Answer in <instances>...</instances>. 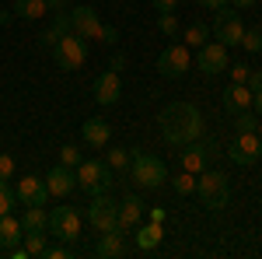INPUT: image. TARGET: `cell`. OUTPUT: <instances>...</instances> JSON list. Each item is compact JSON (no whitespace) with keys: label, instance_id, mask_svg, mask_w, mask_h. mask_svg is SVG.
<instances>
[{"label":"cell","instance_id":"b9f144b4","mask_svg":"<svg viewBox=\"0 0 262 259\" xmlns=\"http://www.w3.org/2000/svg\"><path fill=\"white\" fill-rule=\"evenodd\" d=\"M150 221H154V224H164V221H168V214H164L161 207H154V210H150Z\"/></svg>","mask_w":262,"mask_h":259},{"label":"cell","instance_id":"cb8c5ba5","mask_svg":"<svg viewBox=\"0 0 262 259\" xmlns=\"http://www.w3.org/2000/svg\"><path fill=\"white\" fill-rule=\"evenodd\" d=\"M46 11H49L46 0H14V18L21 21H39Z\"/></svg>","mask_w":262,"mask_h":259},{"label":"cell","instance_id":"52a82bcc","mask_svg":"<svg viewBox=\"0 0 262 259\" xmlns=\"http://www.w3.org/2000/svg\"><path fill=\"white\" fill-rule=\"evenodd\" d=\"M213 39L217 42H224L227 49L231 46H242V35H245V21H242V11H231L227 4H224L221 11L213 14Z\"/></svg>","mask_w":262,"mask_h":259},{"label":"cell","instance_id":"277c9868","mask_svg":"<svg viewBox=\"0 0 262 259\" xmlns=\"http://www.w3.org/2000/svg\"><path fill=\"white\" fill-rule=\"evenodd\" d=\"M46 231L53 235V238L60 242H77L84 235V217L77 207H56L53 214H49V224H46Z\"/></svg>","mask_w":262,"mask_h":259},{"label":"cell","instance_id":"1f68e13d","mask_svg":"<svg viewBox=\"0 0 262 259\" xmlns=\"http://www.w3.org/2000/svg\"><path fill=\"white\" fill-rule=\"evenodd\" d=\"M14 207H18V193L11 189V182H7V179H0V217L11 214Z\"/></svg>","mask_w":262,"mask_h":259},{"label":"cell","instance_id":"8fae6325","mask_svg":"<svg viewBox=\"0 0 262 259\" xmlns=\"http://www.w3.org/2000/svg\"><path fill=\"white\" fill-rule=\"evenodd\" d=\"M196 67H200L206 77H213V74H224L231 60H227V46L224 42H206L200 46V53H196Z\"/></svg>","mask_w":262,"mask_h":259},{"label":"cell","instance_id":"ffe728a7","mask_svg":"<svg viewBox=\"0 0 262 259\" xmlns=\"http://www.w3.org/2000/svg\"><path fill=\"white\" fill-rule=\"evenodd\" d=\"M242 109H252V88L248 84H227V91H224V112L227 116H234V112H242Z\"/></svg>","mask_w":262,"mask_h":259},{"label":"cell","instance_id":"ba28073f","mask_svg":"<svg viewBox=\"0 0 262 259\" xmlns=\"http://www.w3.org/2000/svg\"><path fill=\"white\" fill-rule=\"evenodd\" d=\"M88 224L95 228V231H116V224H119V203L108 196V193H98V196L91 200V207H88Z\"/></svg>","mask_w":262,"mask_h":259},{"label":"cell","instance_id":"c3c4849f","mask_svg":"<svg viewBox=\"0 0 262 259\" xmlns=\"http://www.w3.org/2000/svg\"><path fill=\"white\" fill-rule=\"evenodd\" d=\"M259 161H262V151H259Z\"/></svg>","mask_w":262,"mask_h":259},{"label":"cell","instance_id":"f546056e","mask_svg":"<svg viewBox=\"0 0 262 259\" xmlns=\"http://www.w3.org/2000/svg\"><path fill=\"white\" fill-rule=\"evenodd\" d=\"M168 182H171V189H175L179 196H189V193H196V175H192V172H185V168H182L179 175H168Z\"/></svg>","mask_w":262,"mask_h":259},{"label":"cell","instance_id":"4dcf8cb0","mask_svg":"<svg viewBox=\"0 0 262 259\" xmlns=\"http://www.w3.org/2000/svg\"><path fill=\"white\" fill-rule=\"evenodd\" d=\"M158 28H161V35H168V39H179V18L171 14V11H158Z\"/></svg>","mask_w":262,"mask_h":259},{"label":"cell","instance_id":"836d02e7","mask_svg":"<svg viewBox=\"0 0 262 259\" xmlns=\"http://www.w3.org/2000/svg\"><path fill=\"white\" fill-rule=\"evenodd\" d=\"M242 46L248 49V53H262V28H245Z\"/></svg>","mask_w":262,"mask_h":259},{"label":"cell","instance_id":"2e32d148","mask_svg":"<svg viewBox=\"0 0 262 259\" xmlns=\"http://www.w3.org/2000/svg\"><path fill=\"white\" fill-rule=\"evenodd\" d=\"M119 95H122L119 70H105V74H98V81H95V102H98V105H116Z\"/></svg>","mask_w":262,"mask_h":259},{"label":"cell","instance_id":"30bf717a","mask_svg":"<svg viewBox=\"0 0 262 259\" xmlns=\"http://www.w3.org/2000/svg\"><path fill=\"white\" fill-rule=\"evenodd\" d=\"M221 154V147H217V140H203V144H185V151H182V168L185 172H192V175H200L210 168V161Z\"/></svg>","mask_w":262,"mask_h":259},{"label":"cell","instance_id":"7bdbcfd3","mask_svg":"<svg viewBox=\"0 0 262 259\" xmlns=\"http://www.w3.org/2000/svg\"><path fill=\"white\" fill-rule=\"evenodd\" d=\"M252 109L259 112V119H262V91H252Z\"/></svg>","mask_w":262,"mask_h":259},{"label":"cell","instance_id":"44dd1931","mask_svg":"<svg viewBox=\"0 0 262 259\" xmlns=\"http://www.w3.org/2000/svg\"><path fill=\"white\" fill-rule=\"evenodd\" d=\"M140 221H143V203H140V196H126L119 203V224H116V231H133Z\"/></svg>","mask_w":262,"mask_h":259},{"label":"cell","instance_id":"ab89813d","mask_svg":"<svg viewBox=\"0 0 262 259\" xmlns=\"http://www.w3.org/2000/svg\"><path fill=\"white\" fill-rule=\"evenodd\" d=\"M150 4H154V11H175L179 0H150Z\"/></svg>","mask_w":262,"mask_h":259},{"label":"cell","instance_id":"f6af8a7d","mask_svg":"<svg viewBox=\"0 0 262 259\" xmlns=\"http://www.w3.org/2000/svg\"><path fill=\"white\" fill-rule=\"evenodd\" d=\"M252 4H255V0H234V7H238V11H248Z\"/></svg>","mask_w":262,"mask_h":259},{"label":"cell","instance_id":"60d3db41","mask_svg":"<svg viewBox=\"0 0 262 259\" xmlns=\"http://www.w3.org/2000/svg\"><path fill=\"white\" fill-rule=\"evenodd\" d=\"M196 4H203L206 11H221V7L227 4V0H196Z\"/></svg>","mask_w":262,"mask_h":259},{"label":"cell","instance_id":"9c48e42d","mask_svg":"<svg viewBox=\"0 0 262 259\" xmlns=\"http://www.w3.org/2000/svg\"><path fill=\"white\" fill-rule=\"evenodd\" d=\"M192 67V53H189V46L185 42H171L168 49H161V56H158V74L161 77H182L185 70Z\"/></svg>","mask_w":262,"mask_h":259},{"label":"cell","instance_id":"9a60e30c","mask_svg":"<svg viewBox=\"0 0 262 259\" xmlns=\"http://www.w3.org/2000/svg\"><path fill=\"white\" fill-rule=\"evenodd\" d=\"M46 189H49V196H67V193H74V189H77V175H74V168H67V165H53V168L46 172Z\"/></svg>","mask_w":262,"mask_h":259},{"label":"cell","instance_id":"484cf974","mask_svg":"<svg viewBox=\"0 0 262 259\" xmlns=\"http://www.w3.org/2000/svg\"><path fill=\"white\" fill-rule=\"evenodd\" d=\"M21 224H25V231H46V224H49V214H46V207H25V214H21Z\"/></svg>","mask_w":262,"mask_h":259},{"label":"cell","instance_id":"ac0fdd59","mask_svg":"<svg viewBox=\"0 0 262 259\" xmlns=\"http://www.w3.org/2000/svg\"><path fill=\"white\" fill-rule=\"evenodd\" d=\"M21 242H25V224L14 214H4L0 217V249L11 252V249H18Z\"/></svg>","mask_w":262,"mask_h":259},{"label":"cell","instance_id":"d590c367","mask_svg":"<svg viewBox=\"0 0 262 259\" xmlns=\"http://www.w3.org/2000/svg\"><path fill=\"white\" fill-rule=\"evenodd\" d=\"M42 259H74V249H67V245H46Z\"/></svg>","mask_w":262,"mask_h":259},{"label":"cell","instance_id":"7dc6e473","mask_svg":"<svg viewBox=\"0 0 262 259\" xmlns=\"http://www.w3.org/2000/svg\"><path fill=\"white\" fill-rule=\"evenodd\" d=\"M255 133H259V137H262V119H259V130H255Z\"/></svg>","mask_w":262,"mask_h":259},{"label":"cell","instance_id":"8992f818","mask_svg":"<svg viewBox=\"0 0 262 259\" xmlns=\"http://www.w3.org/2000/svg\"><path fill=\"white\" fill-rule=\"evenodd\" d=\"M74 175H77V186H81L84 193H91V196L112 189V168L105 161H81L74 168Z\"/></svg>","mask_w":262,"mask_h":259},{"label":"cell","instance_id":"4fadbf2b","mask_svg":"<svg viewBox=\"0 0 262 259\" xmlns=\"http://www.w3.org/2000/svg\"><path fill=\"white\" fill-rule=\"evenodd\" d=\"M14 193H18V203H25V207H46L49 203L46 175H25V179H18Z\"/></svg>","mask_w":262,"mask_h":259},{"label":"cell","instance_id":"7402d4cb","mask_svg":"<svg viewBox=\"0 0 262 259\" xmlns=\"http://www.w3.org/2000/svg\"><path fill=\"white\" fill-rule=\"evenodd\" d=\"M95 256H101V259L126 256V231H105L101 242H98V249H95Z\"/></svg>","mask_w":262,"mask_h":259},{"label":"cell","instance_id":"ee69618b","mask_svg":"<svg viewBox=\"0 0 262 259\" xmlns=\"http://www.w3.org/2000/svg\"><path fill=\"white\" fill-rule=\"evenodd\" d=\"M46 4H49V11H56V14L67 11V0H46Z\"/></svg>","mask_w":262,"mask_h":259},{"label":"cell","instance_id":"3957f363","mask_svg":"<svg viewBox=\"0 0 262 259\" xmlns=\"http://www.w3.org/2000/svg\"><path fill=\"white\" fill-rule=\"evenodd\" d=\"M129 179L143 186V189H158L164 186L168 179V168H164V161L158 154H140V151H133V161H129V172H126Z\"/></svg>","mask_w":262,"mask_h":259},{"label":"cell","instance_id":"603a6c76","mask_svg":"<svg viewBox=\"0 0 262 259\" xmlns=\"http://www.w3.org/2000/svg\"><path fill=\"white\" fill-rule=\"evenodd\" d=\"M67 32H74V28H70V14H67V11H60V14H56V21H53V25H49V28L39 35V46H42V49H53V46H56Z\"/></svg>","mask_w":262,"mask_h":259},{"label":"cell","instance_id":"5b68a950","mask_svg":"<svg viewBox=\"0 0 262 259\" xmlns=\"http://www.w3.org/2000/svg\"><path fill=\"white\" fill-rule=\"evenodd\" d=\"M53 60H56V67L60 70H81L84 60H88V42L77 35V32H67L56 46H53Z\"/></svg>","mask_w":262,"mask_h":259},{"label":"cell","instance_id":"d4e9b609","mask_svg":"<svg viewBox=\"0 0 262 259\" xmlns=\"http://www.w3.org/2000/svg\"><path fill=\"white\" fill-rule=\"evenodd\" d=\"M179 35H182V42H185L189 49H192V46L200 49V46H206V42H210V28H206L203 21H192V25H185V28H182Z\"/></svg>","mask_w":262,"mask_h":259},{"label":"cell","instance_id":"7a4b0ae2","mask_svg":"<svg viewBox=\"0 0 262 259\" xmlns=\"http://www.w3.org/2000/svg\"><path fill=\"white\" fill-rule=\"evenodd\" d=\"M196 193H200V203L206 210H224L231 203V186H227V175L224 172H200L196 175Z\"/></svg>","mask_w":262,"mask_h":259},{"label":"cell","instance_id":"4316f807","mask_svg":"<svg viewBox=\"0 0 262 259\" xmlns=\"http://www.w3.org/2000/svg\"><path fill=\"white\" fill-rule=\"evenodd\" d=\"M46 231H25V245H21V252H25V259H35L46 252Z\"/></svg>","mask_w":262,"mask_h":259},{"label":"cell","instance_id":"74e56055","mask_svg":"<svg viewBox=\"0 0 262 259\" xmlns=\"http://www.w3.org/2000/svg\"><path fill=\"white\" fill-rule=\"evenodd\" d=\"M98 42H105V46H116V42H119V28H116V25H101Z\"/></svg>","mask_w":262,"mask_h":259},{"label":"cell","instance_id":"f35d334b","mask_svg":"<svg viewBox=\"0 0 262 259\" xmlns=\"http://www.w3.org/2000/svg\"><path fill=\"white\" fill-rule=\"evenodd\" d=\"M248 88H252V91H262V70H252V77H248Z\"/></svg>","mask_w":262,"mask_h":259},{"label":"cell","instance_id":"f1b7e54d","mask_svg":"<svg viewBox=\"0 0 262 259\" xmlns=\"http://www.w3.org/2000/svg\"><path fill=\"white\" fill-rule=\"evenodd\" d=\"M234 130H238V133H255V130H259V112H255V109L234 112Z\"/></svg>","mask_w":262,"mask_h":259},{"label":"cell","instance_id":"8d00e7d4","mask_svg":"<svg viewBox=\"0 0 262 259\" xmlns=\"http://www.w3.org/2000/svg\"><path fill=\"white\" fill-rule=\"evenodd\" d=\"M0 179H14V158L7 154V151H0Z\"/></svg>","mask_w":262,"mask_h":259},{"label":"cell","instance_id":"5bb4252c","mask_svg":"<svg viewBox=\"0 0 262 259\" xmlns=\"http://www.w3.org/2000/svg\"><path fill=\"white\" fill-rule=\"evenodd\" d=\"M70 28L81 35V39H98L101 35V18L95 7H88V4H81V7H70Z\"/></svg>","mask_w":262,"mask_h":259},{"label":"cell","instance_id":"d6a6232c","mask_svg":"<svg viewBox=\"0 0 262 259\" xmlns=\"http://www.w3.org/2000/svg\"><path fill=\"white\" fill-rule=\"evenodd\" d=\"M81 147H77V144H63L60 147V165H67V168H77V165H81Z\"/></svg>","mask_w":262,"mask_h":259},{"label":"cell","instance_id":"83f0119b","mask_svg":"<svg viewBox=\"0 0 262 259\" xmlns=\"http://www.w3.org/2000/svg\"><path fill=\"white\" fill-rule=\"evenodd\" d=\"M129 161H133V151H129V147H112V151L105 154V165H108L112 172H129Z\"/></svg>","mask_w":262,"mask_h":259},{"label":"cell","instance_id":"e0dca14e","mask_svg":"<svg viewBox=\"0 0 262 259\" xmlns=\"http://www.w3.org/2000/svg\"><path fill=\"white\" fill-rule=\"evenodd\" d=\"M81 133H84V144H88V147H98L101 151V147L112 144V123L101 119V116H91V119H84Z\"/></svg>","mask_w":262,"mask_h":259},{"label":"cell","instance_id":"bcb514c9","mask_svg":"<svg viewBox=\"0 0 262 259\" xmlns=\"http://www.w3.org/2000/svg\"><path fill=\"white\" fill-rule=\"evenodd\" d=\"M11 18H14V14H4V11H0V25H7Z\"/></svg>","mask_w":262,"mask_h":259},{"label":"cell","instance_id":"d6986e66","mask_svg":"<svg viewBox=\"0 0 262 259\" xmlns=\"http://www.w3.org/2000/svg\"><path fill=\"white\" fill-rule=\"evenodd\" d=\"M133 231H137V235H133L137 252H154V249L161 245V238H164V224H154V221H150V224H143V221H140Z\"/></svg>","mask_w":262,"mask_h":259},{"label":"cell","instance_id":"7c38bea8","mask_svg":"<svg viewBox=\"0 0 262 259\" xmlns=\"http://www.w3.org/2000/svg\"><path fill=\"white\" fill-rule=\"evenodd\" d=\"M259 151H262V137L259 133H238V137L227 144V158L234 161V165H252V161H259Z\"/></svg>","mask_w":262,"mask_h":259},{"label":"cell","instance_id":"e575fe53","mask_svg":"<svg viewBox=\"0 0 262 259\" xmlns=\"http://www.w3.org/2000/svg\"><path fill=\"white\" fill-rule=\"evenodd\" d=\"M227 70H231V81L234 84H248V77H252V67L248 63H231Z\"/></svg>","mask_w":262,"mask_h":259},{"label":"cell","instance_id":"6da1fadb","mask_svg":"<svg viewBox=\"0 0 262 259\" xmlns=\"http://www.w3.org/2000/svg\"><path fill=\"white\" fill-rule=\"evenodd\" d=\"M161 137L171 144V147H185L192 140H200L203 133V116L192 102H171L168 109H161Z\"/></svg>","mask_w":262,"mask_h":259}]
</instances>
